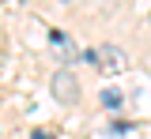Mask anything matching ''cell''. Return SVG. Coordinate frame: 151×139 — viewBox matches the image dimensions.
I'll return each mask as SVG.
<instances>
[{
    "mask_svg": "<svg viewBox=\"0 0 151 139\" xmlns=\"http://www.w3.org/2000/svg\"><path fill=\"white\" fill-rule=\"evenodd\" d=\"M49 87H53V98L60 101V105H76V101H79V79H76L68 68H60Z\"/></svg>",
    "mask_w": 151,
    "mask_h": 139,
    "instance_id": "1",
    "label": "cell"
},
{
    "mask_svg": "<svg viewBox=\"0 0 151 139\" xmlns=\"http://www.w3.org/2000/svg\"><path fill=\"white\" fill-rule=\"evenodd\" d=\"M125 64H129L125 49H117V45H102V49H98V68H110V72H125Z\"/></svg>",
    "mask_w": 151,
    "mask_h": 139,
    "instance_id": "2",
    "label": "cell"
},
{
    "mask_svg": "<svg viewBox=\"0 0 151 139\" xmlns=\"http://www.w3.org/2000/svg\"><path fill=\"white\" fill-rule=\"evenodd\" d=\"M98 101H102V109H121V90H117V87H106V90H102V94H98Z\"/></svg>",
    "mask_w": 151,
    "mask_h": 139,
    "instance_id": "3",
    "label": "cell"
},
{
    "mask_svg": "<svg viewBox=\"0 0 151 139\" xmlns=\"http://www.w3.org/2000/svg\"><path fill=\"white\" fill-rule=\"evenodd\" d=\"M83 60H87V64H94V68H98V49H83Z\"/></svg>",
    "mask_w": 151,
    "mask_h": 139,
    "instance_id": "4",
    "label": "cell"
},
{
    "mask_svg": "<svg viewBox=\"0 0 151 139\" xmlns=\"http://www.w3.org/2000/svg\"><path fill=\"white\" fill-rule=\"evenodd\" d=\"M49 41L53 45H64V30H49Z\"/></svg>",
    "mask_w": 151,
    "mask_h": 139,
    "instance_id": "5",
    "label": "cell"
},
{
    "mask_svg": "<svg viewBox=\"0 0 151 139\" xmlns=\"http://www.w3.org/2000/svg\"><path fill=\"white\" fill-rule=\"evenodd\" d=\"M30 139H53V135H49V132H42V128H34V132H30Z\"/></svg>",
    "mask_w": 151,
    "mask_h": 139,
    "instance_id": "6",
    "label": "cell"
},
{
    "mask_svg": "<svg viewBox=\"0 0 151 139\" xmlns=\"http://www.w3.org/2000/svg\"><path fill=\"white\" fill-rule=\"evenodd\" d=\"M60 4H68V0H60Z\"/></svg>",
    "mask_w": 151,
    "mask_h": 139,
    "instance_id": "7",
    "label": "cell"
}]
</instances>
